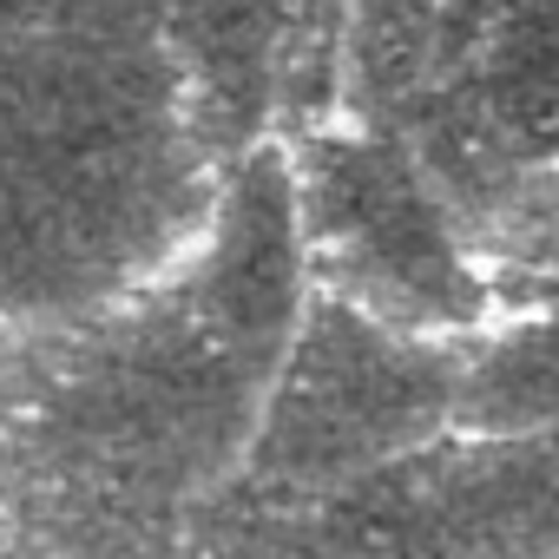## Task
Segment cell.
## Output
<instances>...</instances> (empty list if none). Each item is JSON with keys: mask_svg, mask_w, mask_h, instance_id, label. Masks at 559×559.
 I'll return each mask as SVG.
<instances>
[]
</instances>
